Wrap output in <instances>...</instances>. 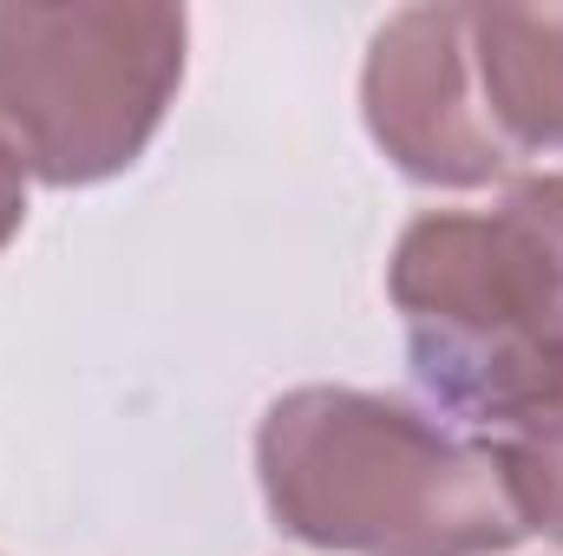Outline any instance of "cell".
<instances>
[{
  "label": "cell",
  "instance_id": "6da1fadb",
  "mask_svg": "<svg viewBox=\"0 0 563 556\" xmlns=\"http://www.w3.org/2000/svg\"><path fill=\"white\" fill-rule=\"evenodd\" d=\"M387 294L432 407L492 458L525 531L563 544V170L420 216Z\"/></svg>",
  "mask_w": 563,
  "mask_h": 556
},
{
  "label": "cell",
  "instance_id": "7a4b0ae2",
  "mask_svg": "<svg viewBox=\"0 0 563 556\" xmlns=\"http://www.w3.org/2000/svg\"><path fill=\"white\" fill-rule=\"evenodd\" d=\"M256 465L282 531L334 556H498L525 537L492 458L387 393L301 387L276 400Z\"/></svg>",
  "mask_w": 563,
  "mask_h": 556
},
{
  "label": "cell",
  "instance_id": "3957f363",
  "mask_svg": "<svg viewBox=\"0 0 563 556\" xmlns=\"http://www.w3.org/2000/svg\"><path fill=\"white\" fill-rule=\"evenodd\" d=\"M184 79L177 7H0V132L40 184L139 157Z\"/></svg>",
  "mask_w": 563,
  "mask_h": 556
},
{
  "label": "cell",
  "instance_id": "277c9868",
  "mask_svg": "<svg viewBox=\"0 0 563 556\" xmlns=\"http://www.w3.org/2000/svg\"><path fill=\"white\" fill-rule=\"evenodd\" d=\"M367 125L380 151L445 190H478L511 170V157L478 119L472 59H465V7H407L374 33L367 53Z\"/></svg>",
  "mask_w": 563,
  "mask_h": 556
},
{
  "label": "cell",
  "instance_id": "5b68a950",
  "mask_svg": "<svg viewBox=\"0 0 563 556\" xmlns=\"http://www.w3.org/2000/svg\"><path fill=\"white\" fill-rule=\"evenodd\" d=\"M478 119L498 151H563V7H465Z\"/></svg>",
  "mask_w": 563,
  "mask_h": 556
},
{
  "label": "cell",
  "instance_id": "8992f818",
  "mask_svg": "<svg viewBox=\"0 0 563 556\" xmlns=\"http://www.w3.org/2000/svg\"><path fill=\"white\" fill-rule=\"evenodd\" d=\"M20 216H26V164H20V151L0 132V249L20 230Z\"/></svg>",
  "mask_w": 563,
  "mask_h": 556
}]
</instances>
